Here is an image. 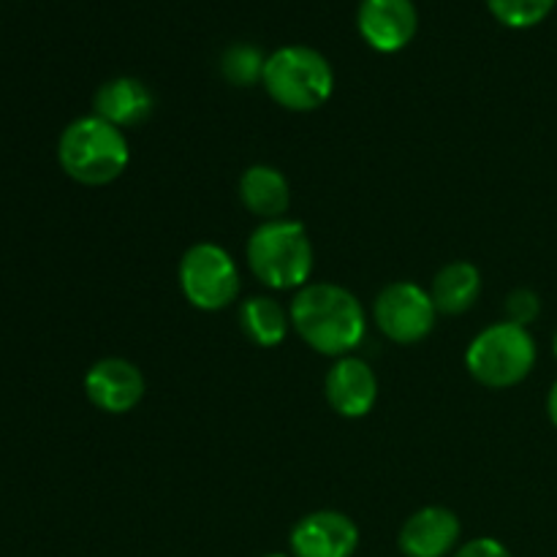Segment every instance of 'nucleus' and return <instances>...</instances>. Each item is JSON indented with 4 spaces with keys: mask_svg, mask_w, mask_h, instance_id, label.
I'll return each instance as SVG.
<instances>
[{
    "mask_svg": "<svg viewBox=\"0 0 557 557\" xmlns=\"http://www.w3.org/2000/svg\"><path fill=\"white\" fill-rule=\"evenodd\" d=\"M292 330L321 357L341 359L362 346L368 315L357 294L337 283H308L292 299Z\"/></svg>",
    "mask_w": 557,
    "mask_h": 557,
    "instance_id": "f257e3e1",
    "label": "nucleus"
},
{
    "mask_svg": "<svg viewBox=\"0 0 557 557\" xmlns=\"http://www.w3.org/2000/svg\"><path fill=\"white\" fill-rule=\"evenodd\" d=\"M60 169L74 183L101 188L123 177L131 163L128 136L98 114H85L69 123L58 141Z\"/></svg>",
    "mask_w": 557,
    "mask_h": 557,
    "instance_id": "f03ea898",
    "label": "nucleus"
},
{
    "mask_svg": "<svg viewBox=\"0 0 557 557\" xmlns=\"http://www.w3.org/2000/svg\"><path fill=\"white\" fill-rule=\"evenodd\" d=\"M245 259L259 283L272 292H299L308 286L315 267L308 228L292 218L259 223L245 245Z\"/></svg>",
    "mask_w": 557,
    "mask_h": 557,
    "instance_id": "7ed1b4c3",
    "label": "nucleus"
},
{
    "mask_svg": "<svg viewBox=\"0 0 557 557\" xmlns=\"http://www.w3.org/2000/svg\"><path fill=\"white\" fill-rule=\"evenodd\" d=\"M267 96L288 112H315L335 92V71L313 47L288 44L267 58L261 76Z\"/></svg>",
    "mask_w": 557,
    "mask_h": 557,
    "instance_id": "20e7f679",
    "label": "nucleus"
},
{
    "mask_svg": "<svg viewBox=\"0 0 557 557\" xmlns=\"http://www.w3.org/2000/svg\"><path fill=\"white\" fill-rule=\"evenodd\" d=\"M539 348L525 326L498 321L479 332L466 351V368L487 389H511L536 368Z\"/></svg>",
    "mask_w": 557,
    "mask_h": 557,
    "instance_id": "39448f33",
    "label": "nucleus"
},
{
    "mask_svg": "<svg viewBox=\"0 0 557 557\" xmlns=\"http://www.w3.org/2000/svg\"><path fill=\"white\" fill-rule=\"evenodd\" d=\"M180 292L205 313L226 310L239 294V270L226 248L215 243H196L183 253L177 267Z\"/></svg>",
    "mask_w": 557,
    "mask_h": 557,
    "instance_id": "423d86ee",
    "label": "nucleus"
},
{
    "mask_svg": "<svg viewBox=\"0 0 557 557\" xmlns=\"http://www.w3.org/2000/svg\"><path fill=\"white\" fill-rule=\"evenodd\" d=\"M433 297L413 281H395L381 288L373 302V321L381 335L397 346H417L435 330Z\"/></svg>",
    "mask_w": 557,
    "mask_h": 557,
    "instance_id": "0eeeda50",
    "label": "nucleus"
},
{
    "mask_svg": "<svg viewBox=\"0 0 557 557\" xmlns=\"http://www.w3.org/2000/svg\"><path fill=\"white\" fill-rule=\"evenodd\" d=\"M145 375L123 357H107L90 364L85 373V395L98 411L123 417L145 400Z\"/></svg>",
    "mask_w": 557,
    "mask_h": 557,
    "instance_id": "6e6552de",
    "label": "nucleus"
},
{
    "mask_svg": "<svg viewBox=\"0 0 557 557\" xmlns=\"http://www.w3.org/2000/svg\"><path fill=\"white\" fill-rule=\"evenodd\" d=\"M359 36L375 52L395 54L413 41L419 14L413 0H362L357 11Z\"/></svg>",
    "mask_w": 557,
    "mask_h": 557,
    "instance_id": "1a4fd4ad",
    "label": "nucleus"
},
{
    "mask_svg": "<svg viewBox=\"0 0 557 557\" xmlns=\"http://www.w3.org/2000/svg\"><path fill=\"white\" fill-rule=\"evenodd\" d=\"M288 544L294 557H351L359 547V528L343 511H310L292 528Z\"/></svg>",
    "mask_w": 557,
    "mask_h": 557,
    "instance_id": "9d476101",
    "label": "nucleus"
},
{
    "mask_svg": "<svg viewBox=\"0 0 557 557\" xmlns=\"http://www.w3.org/2000/svg\"><path fill=\"white\" fill-rule=\"evenodd\" d=\"M324 397L332 411L343 419L368 417L379 400V379L373 368L359 357L335 359L324 375Z\"/></svg>",
    "mask_w": 557,
    "mask_h": 557,
    "instance_id": "9b49d317",
    "label": "nucleus"
},
{
    "mask_svg": "<svg viewBox=\"0 0 557 557\" xmlns=\"http://www.w3.org/2000/svg\"><path fill=\"white\" fill-rule=\"evenodd\" d=\"M460 517L446 506H424L400 528V553L406 557H446L460 542Z\"/></svg>",
    "mask_w": 557,
    "mask_h": 557,
    "instance_id": "f8f14e48",
    "label": "nucleus"
},
{
    "mask_svg": "<svg viewBox=\"0 0 557 557\" xmlns=\"http://www.w3.org/2000/svg\"><path fill=\"white\" fill-rule=\"evenodd\" d=\"M152 107L156 101H152L150 87L136 76H117V79L103 82L92 96V114L123 131L150 120Z\"/></svg>",
    "mask_w": 557,
    "mask_h": 557,
    "instance_id": "ddd939ff",
    "label": "nucleus"
},
{
    "mask_svg": "<svg viewBox=\"0 0 557 557\" xmlns=\"http://www.w3.org/2000/svg\"><path fill=\"white\" fill-rule=\"evenodd\" d=\"M237 196L250 215L264 221H281L292 207V185L281 169L270 163H253L239 174Z\"/></svg>",
    "mask_w": 557,
    "mask_h": 557,
    "instance_id": "4468645a",
    "label": "nucleus"
},
{
    "mask_svg": "<svg viewBox=\"0 0 557 557\" xmlns=\"http://www.w3.org/2000/svg\"><path fill=\"white\" fill-rule=\"evenodd\" d=\"M479 294H482V272L471 261H449L441 267L430 286L435 310L444 315L468 313L476 305Z\"/></svg>",
    "mask_w": 557,
    "mask_h": 557,
    "instance_id": "2eb2a0df",
    "label": "nucleus"
},
{
    "mask_svg": "<svg viewBox=\"0 0 557 557\" xmlns=\"http://www.w3.org/2000/svg\"><path fill=\"white\" fill-rule=\"evenodd\" d=\"M239 330L253 346L275 348L292 330V315L277 299L250 297L239 305Z\"/></svg>",
    "mask_w": 557,
    "mask_h": 557,
    "instance_id": "dca6fc26",
    "label": "nucleus"
},
{
    "mask_svg": "<svg viewBox=\"0 0 557 557\" xmlns=\"http://www.w3.org/2000/svg\"><path fill=\"white\" fill-rule=\"evenodd\" d=\"M267 58L253 44H232L221 58V74L234 87H253L264 76Z\"/></svg>",
    "mask_w": 557,
    "mask_h": 557,
    "instance_id": "f3484780",
    "label": "nucleus"
},
{
    "mask_svg": "<svg viewBox=\"0 0 557 557\" xmlns=\"http://www.w3.org/2000/svg\"><path fill=\"white\" fill-rule=\"evenodd\" d=\"M555 3L557 0H487V9L500 25L525 30V27H536L539 22L547 20Z\"/></svg>",
    "mask_w": 557,
    "mask_h": 557,
    "instance_id": "a211bd4d",
    "label": "nucleus"
},
{
    "mask_svg": "<svg viewBox=\"0 0 557 557\" xmlns=\"http://www.w3.org/2000/svg\"><path fill=\"white\" fill-rule=\"evenodd\" d=\"M506 321L517 326H531L533 321L542 315V299H539L536 292L531 288H515V292L506 297Z\"/></svg>",
    "mask_w": 557,
    "mask_h": 557,
    "instance_id": "6ab92c4d",
    "label": "nucleus"
},
{
    "mask_svg": "<svg viewBox=\"0 0 557 557\" xmlns=\"http://www.w3.org/2000/svg\"><path fill=\"white\" fill-rule=\"evenodd\" d=\"M455 557H511V553L504 542H498V539L482 536L462 544V547L455 553Z\"/></svg>",
    "mask_w": 557,
    "mask_h": 557,
    "instance_id": "aec40b11",
    "label": "nucleus"
},
{
    "mask_svg": "<svg viewBox=\"0 0 557 557\" xmlns=\"http://www.w3.org/2000/svg\"><path fill=\"white\" fill-rule=\"evenodd\" d=\"M547 413H549V419H553V424L557 428V381H555L553 389H549V395H547Z\"/></svg>",
    "mask_w": 557,
    "mask_h": 557,
    "instance_id": "412c9836",
    "label": "nucleus"
},
{
    "mask_svg": "<svg viewBox=\"0 0 557 557\" xmlns=\"http://www.w3.org/2000/svg\"><path fill=\"white\" fill-rule=\"evenodd\" d=\"M553 351H555V357H557V332H555V337H553Z\"/></svg>",
    "mask_w": 557,
    "mask_h": 557,
    "instance_id": "4be33fe9",
    "label": "nucleus"
},
{
    "mask_svg": "<svg viewBox=\"0 0 557 557\" xmlns=\"http://www.w3.org/2000/svg\"><path fill=\"white\" fill-rule=\"evenodd\" d=\"M264 557H288V555H281V553H272V555H264Z\"/></svg>",
    "mask_w": 557,
    "mask_h": 557,
    "instance_id": "5701e85b",
    "label": "nucleus"
}]
</instances>
